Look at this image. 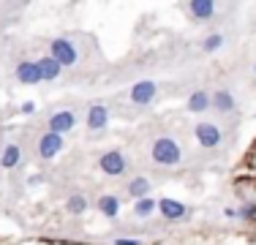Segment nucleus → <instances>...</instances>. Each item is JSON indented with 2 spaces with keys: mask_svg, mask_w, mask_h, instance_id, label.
<instances>
[{
  "mask_svg": "<svg viewBox=\"0 0 256 245\" xmlns=\"http://www.w3.org/2000/svg\"><path fill=\"white\" fill-rule=\"evenodd\" d=\"M150 158H153L158 166H178L182 161V150L172 136H158L150 144Z\"/></svg>",
  "mask_w": 256,
  "mask_h": 245,
  "instance_id": "f257e3e1",
  "label": "nucleus"
},
{
  "mask_svg": "<svg viewBox=\"0 0 256 245\" xmlns=\"http://www.w3.org/2000/svg\"><path fill=\"white\" fill-rule=\"evenodd\" d=\"M50 58L52 60H58L60 66H76V60H79V52H76V46L71 44L68 38H54L52 44H50Z\"/></svg>",
  "mask_w": 256,
  "mask_h": 245,
  "instance_id": "f03ea898",
  "label": "nucleus"
},
{
  "mask_svg": "<svg viewBox=\"0 0 256 245\" xmlns=\"http://www.w3.org/2000/svg\"><path fill=\"white\" fill-rule=\"evenodd\" d=\"M128 166V161H126V156L120 150H106L104 156L98 158V169L104 172L106 177H120L126 172Z\"/></svg>",
  "mask_w": 256,
  "mask_h": 245,
  "instance_id": "7ed1b4c3",
  "label": "nucleus"
},
{
  "mask_svg": "<svg viewBox=\"0 0 256 245\" xmlns=\"http://www.w3.org/2000/svg\"><path fill=\"white\" fill-rule=\"evenodd\" d=\"M194 136H196V142L202 144L204 150H212V147H218L224 142V134L216 122H199V126L194 128Z\"/></svg>",
  "mask_w": 256,
  "mask_h": 245,
  "instance_id": "20e7f679",
  "label": "nucleus"
},
{
  "mask_svg": "<svg viewBox=\"0 0 256 245\" xmlns=\"http://www.w3.org/2000/svg\"><path fill=\"white\" fill-rule=\"evenodd\" d=\"M63 147H66V144H63V136H60V134L46 131V134H41V139H38V158L52 161V158L58 156Z\"/></svg>",
  "mask_w": 256,
  "mask_h": 245,
  "instance_id": "39448f33",
  "label": "nucleus"
},
{
  "mask_svg": "<svg viewBox=\"0 0 256 245\" xmlns=\"http://www.w3.org/2000/svg\"><path fill=\"white\" fill-rule=\"evenodd\" d=\"M74 126H76V114L71 112V109H60V112H54L50 122H46V128H50L52 134H68V131H74Z\"/></svg>",
  "mask_w": 256,
  "mask_h": 245,
  "instance_id": "423d86ee",
  "label": "nucleus"
},
{
  "mask_svg": "<svg viewBox=\"0 0 256 245\" xmlns=\"http://www.w3.org/2000/svg\"><path fill=\"white\" fill-rule=\"evenodd\" d=\"M156 93H158V84L150 82V79H142V82H136L131 88V104H136V106H148V104L156 98Z\"/></svg>",
  "mask_w": 256,
  "mask_h": 245,
  "instance_id": "0eeeda50",
  "label": "nucleus"
},
{
  "mask_svg": "<svg viewBox=\"0 0 256 245\" xmlns=\"http://www.w3.org/2000/svg\"><path fill=\"white\" fill-rule=\"evenodd\" d=\"M158 212L166 220H182L188 216V207L182 202H174V199H161L158 202Z\"/></svg>",
  "mask_w": 256,
  "mask_h": 245,
  "instance_id": "6e6552de",
  "label": "nucleus"
},
{
  "mask_svg": "<svg viewBox=\"0 0 256 245\" xmlns=\"http://www.w3.org/2000/svg\"><path fill=\"white\" fill-rule=\"evenodd\" d=\"M106 122H109V109L101 101H96L88 109V128L90 131H101V128H106Z\"/></svg>",
  "mask_w": 256,
  "mask_h": 245,
  "instance_id": "1a4fd4ad",
  "label": "nucleus"
},
{
  "mask_svg": "<svg viewBox=\"0 0 256 245\" xmlns=\"http://www.w3.org/2000/svg\"><path fill=\"white\" fill-rule=\"evenodd\" d=\"M16 79H20L22 84H38L41 82V74H38L36 60H22V63L16 66Z\"/></svg>",
  "mask_w": 256,
  "mask_h": 245,
  "instance_id": "9d476101",
  "label": "nucleus"
},
{
  "mask_svg": "<svg viewBox=\"0 0 256 245\" xmlns=\"http://www.w3.org/2000/svg\"><path fill=\"white\" fill-rule=\"evenodd\" d=\"M188 11H191V16L196 22H207L216 14V3H212V0H191V3H188Z\"/></svg>",
  "mask_w": 256,
  "mask_h": 245,
  "instance_id": "9b49d317",
  "label": "nucleus"
},
{
  "mask_svg": "<svg viewBox=\"0 0 256 245\" xmlns=\"http://www.w3.org/2000/svg\"><path fill=\"white\" fill-rule=\"evenodd\" d=\"M36 66H38L41 82H54V79L60 76V68H63V66H60L58 60H52V58H50V54H46V58H41V60H36Z\"/></svg>",
  "mask_w": 256,
  "mask_h": 245,
  "instance_id": "f8f14e48",
  "label": "nucleus"
},
{
  "mask_svg": "<svg viewBox=\"0 0 256 245\" xmlns=\"http://www.w3.org/2000/svg\"><path fill=\"white\" fill-rule=\"evenodd\" d=\"M212 106V98L210 93H204V90H196V93H191V98H188V104H186V109L188 112H204V109H210Z\"/></svg>",
  "mask_w": 256,
  "mask_h": 245,
  "instance_id": "ddd939ff",
  "label": "nucleus"
},
{
  "mask_svg": "<svg viewBox=\"0 0 256 245\" xmlns=\"http://www.w3.org/2000/svg\"><path fill=\"white\" fill-rule=\"evenodd\" d=\"M210 98H212V106H216L218 112H224V114H229L232 109L237 106V104H234V96H232L229 90H216Z\"/></svg>",
  "mask_w": 256,
  "mask_h": 245,
  "instance_id": "4468645a",
  "label": "nucleus"
},
{
  "mask_svg": "<svg viewBox=\"0 0 256 245\" xmlns=\"http://www.w3.org/2000/svg\"><path fill=\"white\" fill-rule=\"evenodd\" d=\"M128 196L131 199H148L150 196V180L148 177H134L131 182H128Z\"/></svg>",
  "mask_w": 256,
  "mask_h": 245,
  "instance_id": "2eb2a0df",
  "label": "nucleus"
},
{
  "mask_svg": "<svg viewBox=\"0 0 256 245\" xmlns=\"http://www.w3.org/2000/svg\"><path fill=\"white\" fill-rule=\"evenodd\" d=\"M20 161H22V150L16 144H6L3 147V156H0V166L3 169H14V166H20Z\"/></svg>",
  "mask_w": 256,
  "mask_h": 245,
  "instance_id": "dca6fc26",
  "label": "nucleus"
},
{
  "mask_svg": "<svg viewBox=\"0 0 256 245\" xmlns=\"http://www.w3.org/2000/svg\"><path fill=\"white\" fill-rule=\"evenodd\" d=\"M98 212H101V216H106V218H118V212H120V202H118V196L104 194L101 199H98Z\"/></svg>",
  "mask_w": 256,
  "mask_h": 245,
  "instance_id": "f3484780",
  "label": "nucleus"
},
{
  "mask_svg": "<svg viewBox=\"0 0 256 245\" xmlns=\"http://www.w3.org/2000/svg\"><path fill=\"white\" fill-rule=\"evenodd\" d=\"M156 210H158V202L153 199V196H148V199H139L136 204H134V216H139V218H150Z\"/></svg>",
  "mask_w": 256,
  "mask_h": 245,
  "instance_id": "a211bd4d",
  "label": "nucleus"
},
{
  "mask_svg": "<svg viewBox=\"0 0 256 245\" xmlns=\"http://www.w3.org/2000/svg\"><path fill=\"white\" fill-rule=\"evenodd\" d=\"M66 210H68L71 216H82V212L88 210V199H84L82 194H74V196H68V202H66Z\"/></svg>",
  "mask_w": 256,
  "mask_h": 245,
  "instance_id": "6ab92c4d",
  "label": "nucleus"
},
{
  "mask_svg": "<svg viewBox=\"0 0 256 245\" xmlns=\"http://www.w3.org/2000/svg\"><path fill=\"white\" fill-rule=\"evenodd\" d=\"M221 46H224V36H218V33L207 36V38H204V44H202L204 52H216V49H221Z\"/></svg>",
  "mask_w": 256,
  "mask_h": 245,
  "instance_id": "aec40b11",
  "label": "nucleus"
},
{
  "mask_svg": "<svg viewBox=\"0 0 256 245\" xmlns=\"http://www.w3.org/2000/svg\"><path fill=\"white\" fill-rule=\"evenodd\" d=\"M237 218H246V220H256V204H254V202H248L246 207H240V210H237Z\"/></svg>",
  "mask_w": 256,
  "mask_h": 245,
  "instance_id": "412c9836",
  "label": "nucleus"
},
{
  "mask_svg": "<svg viewBox=\"0 0 256 245\" xmlns=\"http://www.w3.org/2000/svg\"><path fill=\"white\" fill-rule=\"evenodd\" d=\"M36 112V104L33 101H25V104H22V114H33Z\"/></svg>",
  "mask_w": 256,
  "mask_h": 245,
  "instance_id": "4be33fe9",
  "label": "nucleus"
},
{
  "mask_svg": "<svg viewBox=\"0 0 256 245\" xmlns=\"http://www.w3.org/2000/svg\"><path fill=\"white\" fill-rule=\"evenodd\" d=\"M114 245H142L139 240H126V237H118V240H114Z\"/></svg>",
  "mask_w": 256,
  "mask_h": 245,
  "instance_id": "5701e85b",
  "label": "nucleus"
},
{
  "mask_svg": "<svg viewBox=\"0 0 256 245\" xmlns=\"http://www.w3.org/2000/svg\"><path fill=\"white\" fill-rule=\"evenodd\" d=\"M224 216H226V218H237V210H232V207H226V210H224Z\"/></svg>",
  "mask_w": 256,
  "mask_h": 245,
  "instance_id": "b1692460",
  "label": "nucleus"
}]
</instances>
